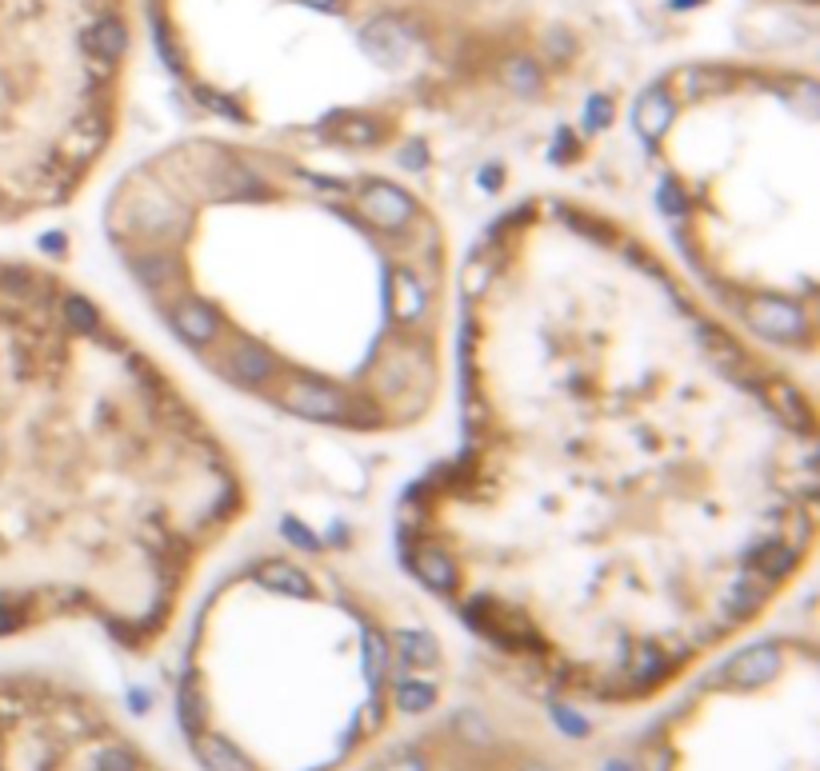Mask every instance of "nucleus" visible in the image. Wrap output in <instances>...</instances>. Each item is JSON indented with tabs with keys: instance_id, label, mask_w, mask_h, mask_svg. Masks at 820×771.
I'll list each match as a JSON object with an SVG mask.
<instances>
[{
	"instance_id": "1",
	"label": "nucleus",
	"mask_w": 820,
	"mask_h": 771,
	"mask_svg": "<svg viewBox=\"0 0 820 771\" xmlns=\"http://www.w3.org/2000/svg\"><path fill=\"white\" fill-rule=\"evenodd\" d=\"M460 428L405 572L552 696L657 704L817 556L812 384L621 212L529 192L457 269Z\"/></svg>"
},
{
	"instance_id": "2",
	"label": "nucleus",
	"mask_w": 820,
	"mask_h": 771,
	"mask_svg": "<svg viewBox=\"0 0 820 771\" xmlns=\"http://www.w3.org/2000/svg\"><path fill=\"white\" fill-rule=\"evenodd\" d=\"M100 224L164 336L240 400L364 440L417 432L445 400L457 252L397 172L181 136L116 176Z\"/></svg>"
},
{
	"instance_id": "3",
	"label": "nucleus",
	"mask_w": 820,
	"mask_h": 771,
	"mask_svg": "<svg viewBox=\"0 0 820 771\" xmlns=\"http://www.w3.org/2000/svg\"><path fill=\"white\" fill-rule=\"evenodd\" d=\"M137 13L216 133L361 164L557 124L605 73L597 37L536 0H137Z\"/></svg>"
},
{
	"instance_id": "4",
	"label": "nucleus",
	"mask_w": 820,
	"mask_h": 771,
	"mask_svg": "<svg viewBox=\"0 0 820 771\" xmlns=\"http://www.w3.org/2000/svg\"><path fill=\"white\" fill-rule=\"evenodd\" d=\"M445 696L428 627L328 556L276 544L197 604L176 720L204 771H361Z\"/></svg>"
},
{
	"instance_id": "5",
	"label": "nucleus",
	"mask_w": 820,
	"mask_h": 771,
	"mask_svg": "<svg viewBox=\"0 0 820 771\" xmlns=\"http://www.w3.org/2000/svg\"><path fill=\"white\" fill-rule=\"evenodd\" d=\"M693 284L784 360L820 340V76L796 57H696L633 112Z\"/></svg>"
},
{
	"instance_id": "6",
	"label": "nucleus",
	"mask_w": 820,
	"mask_h": 771,
	"mask_svg": "<svg viewBox=\"0 0 820 771\" xmlns=\"http://www.w3.org/2000/svg\"><path fill=\"white\" fill-rule=\"evenodd\" d=\"M636 735L629 771H820V639L800 627L745 636Z\"/></svg>"
},
{
	"instance_id": "7",
	"label": "nucleus",
	"mask_w": 820,
	"mask_h": 771,
	"mask_svg": "<svg viewBox=\"0 0 820 771\" xmlns=\"http://www.w3.org/2000/svg\"><path fill=\"white\" fill-rule=\"evenodd\" d=\"M0 771H173L92 687L49 672L0 680Z\"/></svg>"
},
{
	"instance_id": "8",
	"label": "nucleus",
	"mask_w": 820,
	"mask_h": 771,
	"mask_svg": "<svg viewBox=\"0 0 820 771\" xmlns=\"http://www.w3.org/2000/svg\"><path fill=\"white\" fill-rule=\"evenodd\" d=\"M361 771H593V763L517 699L464 692L412 720Z\"/></svg>"
},
{
	"instance_id": "9",
	"label": "nucleus",
	"mask_w": 820,
	"mask_h": 771,
	"mask_svg": "<svg viewBox=\"0 0 820 771\" xmlns=\"http://www.w3.org/2000/svg\"><path fill=\"white\" fill-rule=\"evenodd\" d=\"M765 4H784V9H805V13H817V0H765Z\"/></svg>"
}]
</instances>
